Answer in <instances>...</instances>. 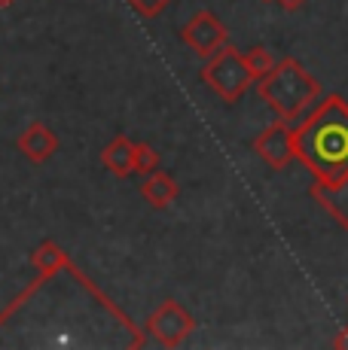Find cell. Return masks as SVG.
I'll list each match as a JSON object with an SVG mask.
<instances>
[{
  "label": "cell",
  "mask_w": 348,
  "mask_h": 350,
  "mask_svg": "<svg viewBox=\"0 0 348 350\" xmlns=\"http://www.w3.org/2000/svg\"><path fill=\"white\" fill-rule=\"evenodd\" d=\"M159 167V152L150 144H135V174H150Z\"/></svg>",
  "instance_id": "obj_12"
},
{
  "label": "cell",
  "mask_w": 348,
  "mask_h": 350,
  "mask_svg": "<svg viewBox=\"0 0 348 350\" xmlns=\"http://www.w3.org/2000/svg\"><path fill=\"white\" fill-rule=\"evenodd\" d=\"M16 146L31 165H46V161L58 152L62 144H58V134L52 131L46 122H31L22 134H18Z\"/></svg>",
  "instance_id": "obj_8"
},
{
  "label": "cell",
  "mask_w": 348,
  "mask_h": 350,
  "mask_svg": "<svg viewBox=\"0 0 348 350\" xmlns=\"http://www.w3.org/2000/svg\"><path fill=\"white\" fill-rule=\"evenodd\" d=\"M101 165L119 180L132 177L135 174V140L125 137V134H116L101 150Z\"/></svg>",
  "instance_id": "obj_10"
},
{
  "label": "cell",
  "mask_w": 348,
  "mask_h": 350,
  "mask_svg": "<svg viewBox=\"0 0 348 350\" xmlns=\"http://www.w3.org/2000/svg\"><path fill=\"white\" fill-rule=\"evenodd\" d=\"M263 3H272V0H263Z\"/></svg>",
  "instance_id": "obj_17"
},
{
  "label": "cell",
  "mask_w": 348,
  "mask_h": 350,
  "mask_svg": "<svg viewBox=\"0 0 348 350\" xmlns=\"http://www.w3.org/2000/svg\"><path fill=\"white\" fill-rule=\"evenodd\" d=\"M132 3V10L138 12V16H144V18H156L159 12L165 10V6L171 3V0H129Z\"/></svg>",
  "instance_id": "obj_13"
},
{
  "label": "cell",
  "mask_w": 348,
  "mask_h": 350,
  "mask_svg": "<svg viewBox=\"0 0 348 350\" xmlns=\"http://www.w3.org/2000/svg\"><path fill=\"white\" fill-rule=\"evenodd\" d=\"M297 161L324 180L348 167V100L343 95H327L312 107L303 122L293 128Z\"/></svg>",
  "instance_id": "obj_1"
},
{
  "label": "cell",
  "mask_w": 348,
  "mask_h": 350,
  "mask_svg": "<svg viewBox=\"0 0 348 350\" xmlns=\"http://www.w3.org/2000/svg\"><path fill=\"white\" fill-rule=\"evenodd\" d=\"M333 347H336V350H343V347H348V326L343 329V332H339L336 335V338H333Z\"/></svg>",
  "instance_id": "obj_15"
},
{
  "label": "cell",
  "mask_w": 348,
  "mask_h": 350,
  "mask_svg": "<svg viewBox=\"0 0 348 350\" xmlns=\"http://www.w3.org/2000/svg\"><path fill=\"white\" fill-rule=\"evenodd\" d=\"M144 332H147V338L156 341L159 347H180L192 332H196V317H192L180 301L165 299L162 305L147 317Z\"/></svg>",
  "instance_id": "obj_4"
},
{
  "label": "cell",
  "mask_w": 348,
  "mask_h": 350,
  "mask_svg": "<svg viewBox=\"0 0 348 350\" xmlns=\"http://www.w3.org/2000/svg\"><path fill=\"white\" fill-rule=\"evenodd\" d=\"M6 3H12V0H0V6H6Z\"/></svg>",
  "instance_id": "obj_16"
},
{
  "label": "cell",
  "mask_w": 348,
  "mask_h": 350,
  "mask_svg": "<svg viewBox=\"0 0 348 350\" xmlns=\"http://www.w3.org/2000/svg\"><path fill=\"white\" fill-rule=\"evenodd\" d=\"M275 3L281 6V10H284V12H297L299 10V6H303L306 3V0H275Z\"/></svg>",
  "instance_id": "obj_14"
},
{
  "label": "cell",
  "mask_w": 348,
  "mask_h": 350,
  "mask_svg": "<svg viewBox=\"0 0 348 350\" xmlns=\"http://www.w3.org/2000/svg\"><path fill=\"white\" fill-rule=\"evenodd\" d=\"M199 79L214 92L217 98H223L226 104H238L247 89L257 83V77L251 73L245 55L236 49V46H220L211 58H205L202 70H199Z\"/></svg>",
  "instance_id": "obj_3"
},
{
  "label": "cell",
  "mask_w": 348,
  "mask_h": 350,
  "mask_svg": "<svg viewBox=\"0 0 348 350\" xmlns=\"http://www.w3.org/2000/svg\"><path fill=\"white\" fill-rule=\"evenodd\" d=\"M177 195H180V186H177V180H174L171 174L159 171V167H156V171H150V174H144V183H140V198H144L150 207L165 211L169 204L177 201Z\"/></svg>",
  "instance_id": "obj_9"
},
{
  "label": "cell",
  "mask_w": 348,
  "mask_h": 350,
  "mask_svg": "<svg viewBox=\"0 0 348 350\" xmlns=\"http://www.w3.org/2000/svg\"><path fill=\"white\" fill-rule=\"evenodd\" d=\"M309 195L318 201V207H324L333 219H336L339 228L348 232V167H343L339 174L324 180H314Z\"/></svg>",
  "instance_id": "obj_7"
},
{
  "label": "cell",
  "mask_w": 348,
  "mask_h": 350,
  "mask_svg": "<svg viewBox=\"0 0 348 350\" xmlns=\"http://www.w3.org/2000/svg\"><path fill=\"white\" fill-rule=\"evenodd\" d=\"M253 152H257L272 171H284V167L297 159V150H293V125L284 122V119H275L272 125H266L263 131L253 137Z\"/></svg>",
  "instance_id": "obj_6"
},
{
  "label": "cell",
  "mask_w": 348,
  "mask_h": 350,
  "mask_svg": "<svg viewBox=\"0 0 348 350\" xmlns=\"http://www.w3.org/2000/svg\"><path fill=\"white\" fill-rule=\"evenodd\" d=\"M253 85H257L260 98L269 104V110L284 122L303 119L324 98V85L290 55L278 58V64L266 77H260Z\"/></svg>",
  "instance_id": "obj_2"
},
{
  "label": "cell",
  "mask_w": 348,
  "mask_h": 350,
  "mask_svg": "<svg viewBox=\"0 0 348 350\" xmlns=\"http://www.w3.org/2000/svg\"><path fill=\"white\" fill-rule=\"evenodd\" d=\"M180 40L205 62V58H211L220 46L229 43V31H226V25L220 22L211 10H199L196 16L180 28Z\"/></svg>",
  "instance_id": "obj_5"
},
{
  "label": "cell",
  "mask_w": 348,
  "mask_h": 350,
  "mask_svg": "<svg viewBox=\"0 0 348 350\" xmlns=\"http://www.w3.org/2000/svg\"><path fill=\"white\" fill-rule=\"evenodd\" d=\"M242 55H245L247 67H251V73H253L257 79H260V77H266V73H269L272 67L278 64V58L272 55V52L266 49V46H251V49L242 52Z\"/></svg>",
  "instance_id": "obj_11"
}]
</instances>
